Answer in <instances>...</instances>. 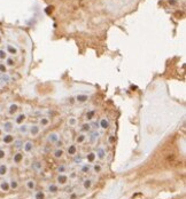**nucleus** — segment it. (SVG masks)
Returning a JSON list of instances; mask_svg holds the SVG:
<instances>
[{"label": "nucleus", "mask_w": 186, "mask_h": 199, "mask_svg": "<svg viewBox=\"0 0 186 199\" xmlns=\"http://www.w3.org/2000/svg\"><path fill=\"white\" fill-rule=\"evenodd\" d=\"M5 64H6L7 68H13V66H15V60L12 56H8L5 60Z\"/></svg>", "instance_id": "28"}, {"label": "nucleus", "mask_w": 186, "mask_h": 199, "mask_svg": "<svg viewBox=\"0 0 186 199\" xmlns=\"http://www.w3.org/2000/svg\"><path fill=\"white\" fill-rule=\"evenodd\" d=\"M86 160H87V164H94L96 160V151H91V152H89L87 156H86Z\"/></svg>", "instance_id": "15"}, {"label": "nucleus", "mask_w": 186, "mask_h": 199, "mask_svg": "<svg viewBox=\"0 0 186 199\" xmlns=\"http://www.w3.org/2000/svg\"><path fill=\"white\" fill-rule=\"evenodd\" d=\"M59 140H60V134L56 133V132H52V133H50L48 136H47V141L50 142V143H52V144L58 143Z\"/></svg>", "instance_id": "5"}, {"label": "nucleus", "mask_w": 186, "mask_h": 199, "mask_svg": "<svg viewBox=\"0 0 186 199\" xmlns=\"http://www.w3.org/2000/svg\"><path fill=\"white\" fill-rule=\"evenodd\" d=\"M47 191L50 193H56L59 191V186L56 183H51L47 186Z\"/></svg>", "instance_id": "22"}, {"label": "nucleus", "mask_w": 186, "mask_h": 199, "mask_svg": "<svg viewBox=\"0 0 186 199\" xmlns=\"http://www.w3.org/2000/svg\"><path fill=\"white\" fill-rule=\"evenodd\" d=\"M96 158L99 159V160H103L105 158H106V150L102 148V147H99L98 150L96 151Z\"/></svg>", "instance_id": "12"}, {"label": "nucleus", "mask_w": 186, "mask_h": 199, "mask_svg": "<svg viewBox=\"0 0 186 199\" xmlns=\"http://www.w3.org/2000/svg\"><path fill=\"white\" fill-rule=\"evenodd\" d=\"M9 190H11L9 181L8 180H1L0 181V191H1V192H8Z\"/></svg>", "instance_id": "9"}, {"label": "nucleus", "mask_w": 186, "mask_h": 199, "mask_svg": "<svg viewBox=\"0 0 186 199\" xmlns=\"http://www.w3.org/2000/svg\"><path fill=\"white\" fill-rule=\"evenodd\" d=\"M87 100H89V95L86 94H77L75 96V101L78 103H85L87 102Z\"/></svg>", "instance_id": "14"}, {"label": "nucleus", "mask_w": 186, "mask_h": 199, "mask_svg": "<svg viewBox=\"0 0 186 199\" xmlns=\"http://www.w3.org/2000/svg\"><path fill=\"white\" fill-rule=\"evenodd\" d=\"M5 51H7V54L8 55H17L19 54V49H17V47L16 46L12 45V44H7L6 45V49Z\"/></svg>", "instance_id": "7"}, {"label": "nucleus", "mask_w": 186, "mask_h": 199, "mask_svg": "<svg viewBox=\"0 0 186 199\" xmlns=\"http://www.w3.org/2000/svg\"><path fill=\"white\" fill-rule=\"evenodd\" d=\"M36 186H37V183H36V181L35 180L26 181V188L28 189V190H30V191L35 190V189H36Z\"/></svg>", "instance_id": "21"}, {"label": "nucleus", "mask_w": 186, "mask_h": 199, "mask_svg": "<svg viewBox=\"0 0 186 199\" xmlns=\"http://www.w3.org/2000/svg\"><path fill=\"white\" fill-rule=\"evenodd\" d=\"M22 149H23V151H24L26 154H30V152L33 151V149H35V144H33L32 141H26V142H23Z\"/></svg>", "instance_id": "3"}, {"label": "nucleus", "mask_w": 186, "mask_h": 199, "mask_svg": "<svg viewBox=\"0 0 186 199\" xmlns=\"http://www.w3.org/2000/svg\"><path fill=\"white\" fill-rule=\"evenodd\" d=\"M91 169H92L96 174H99L102 172V166H101V164H94Z\"/></svg>", "instance_id": "34"}, {"label": "nucleus", "mask_w": 186, "mask_h": 199, "mask_svg": "<svg viewBox=\"0 0 186 199\" xmlns=\"http://www.w3.org/2000/svg\"><path fill=\"white\" fill-rule=\"evenodd\" d=\"M168 2H169V5H171V6L177 5V0H168Z\"/></svg>", "instance_id": "41"}, {"label": "nucleus", "mask_w": 186, "mask_h": 199, "mask_svg": "<svg viewBox=\"0 0 186 199\" xmlns=\"http://www.w3.org/2000/svg\"><path fill=\"white\" fill-rule=\"evenodd\" d=\"M9 171V167L7 164H0V177H5Z\"/></svg>", "instance_id": "13"}, {"label": "nucleus", "mask_w": 186, "mask_h": 199, "mask_svg": "<svg viewBox=\"0 0 186 199\" xmlns=\"http://www.w3.org/2000/svg\"><path fill=\"white\" fill-rule=\"evenodd\" d=\"M68 181H69V177H68V175L67 174H58V176H56V184L58 186H66L67 183H68Z\"/></svg>", "instance_id": "1"}, {"label": "nucleus", "mask_w": 186, "mask_h": 199, "mask_svg": "<svg viewBox=\"0 0 186 199\" xmlns=\"http://www.w3.org/2000/svg\"><path fill=\"white\" fill-rule=\"evenodd\" d=\"M77 122H78V120L76 117H69L68 120H67V125L70 126V127H74V126L77 125Z\"/></svg>", "instance_id": "29"}, {"label": "nucleus", "mask_w": 186, "mask_h": 199, "mask_svg": "<svg viewBox=\"0 0 186 199\" xmlns=\"http://www.w3.org/2000/svg\"><path fill=\"white\" fill-rule=\"evenodd\" d=\"M19 132L20 134L22 135H26L29 133V125H26V124H22V125H20L19 126Z\"/></svg>", "instance_id": "25"}, {"label": "nucleus", "mask_w": 186, "mask_h": 199, "mask_svg": "<svg viewBox=\"0 0 186 199\" xmlns=\"http://www.w3.org/2000/svg\"><path fill=\"white\" fill-rule=\"evenodd\" d=\"M82 161V157L81 156H76V158H75V162H81Z\"/></svg>", "instance_id": "42"}, {"label": "nucleus", "mask_w": 186, "mask_h": 199, "mask_svg": "<svg viewBox=\"0 0 186 199\" xmlns=\"http://www.w3.org/2000/svg\"><path fill=\"white\" fill-rule=\"evenodd\" d=\"M26 119V113H19V115H16L15 117V120H14V124L15 125H22V124H24Z\"/></svg>", "instance_id": "11"}, {"label": "nucleus", "mask_w": 186, "mask_h": 199, "mask_svg": "<svg viewBox=\"0 0 186 199\" xmlns=\"http://www.w3.org/2000/svg\"><path fill=\"white\" fill-rule=\"evenodd\" d=\"M6 156H7L6 150H4V149H0V161L4 160V159L6 158Z\"/></svg>", "instance_id": "39"}, {"label": "nucleus", "mask_w": 186, "mask_h": 199, "mask_svg": "<svg viewBox=\"0 0 186 199\" xmlns=\"http://www.w3.org/2000/svg\"><path fill=\"white\" fill-rule=\"evenodd\" d=\"M69 102L70 103H75L76 101H75V97H69Z\"/></svg>", "instance_id": "44"}, {"label": "nucleus", "mask_w": 186, "mask_h": 199, "mask_svg": "<svg viewBox=\"0 0 186 199\" xmlns=\"http://www.w3.org/2000/svg\"><path fill=\"white\" fill-rule=\"evenodd\" d=\"M19 111V104L17 103H11L7 108V113L8 116H15Z\"/></svg>", "instance_id": "2"}, {"label": "nucleus", "mask_w": 186, "mask_h": 199, "mask_svg": "<svg viewBox=\"0 0 186 199\" xmlns=\"http://www.w3.org/2000/svg\"><path fill=\"white\" fill-rule=\"evenodd\" d=\"M91 165L90 164H84V165H82V167H81V172L84 174H86V173H89L91 171Z\"/></svg>", "instance_id": "35"}, {"label": "nucleus", "mask_w": 186, "mask_h": 199, "mask_svg": "<svg viewBox=\"0 0 186 199\" xmlns=\"http://www.w3.org/2000/svg\"><path fill=\"white\" fill-rule=\"evenodd\" d=\"M2 42V37H1V34H0V44Z\"/></svg>", "instance_id": "47"}, {"label": "nucleus", "mask_w": 186, "mask_h": 199, "mask_svg": "<svg viewBox=\"0 0 186 199\" xmlns=\"http://www.w3.org/2000/svg\"><path fill=\"white\" fill-rule=\"evenodd\" d=\"M91 128H92V124H90L89 121L84 122V124H82V126H81V133H89L91 130Z\"/></svg>", "instance_id": "16"}, {"label": "nucleus", "mask_w": 186, "mask_h": 199, "mask_svg": "<svg viewBox=\"0 0 186 199\" xmlns=\"http://www.w3.org/2000/svg\"><path fill=\"white\" fill-rule=\"evenodd\" d=\"M99 126L102 129H108L109 126H110V122H109V120L107 118H102V119L100 120V122H99Z\"/></svg>", "instance_id": "24"}, {"label": "nucleus", "mask_w": 186, "mask_h": 199, "mask_svg": "<svg viewBox=\"0 0 186 199\" xmlns=\"http://www.w3.org/2000/svg\"><path fill=\"white\" fill-rule=\"evenodd\" d=\"M23 159H24V154H22V152H16V154L13 156V162L15 165L22 164V162H23Z\"/></svg>", "instance_id": "10"}, {"label": "nucleus", "mask_w": 186, "mask_h": 199, "mask_svg": "<svg viewBox=\"0 0 186 199\" xmlns=\"http://www.w3.org/2000/svg\"><path fill=\"white\" fill-rule=\"evenodd\" d=\"M115 137H114V136H110V137H109V142H110V143H113V142H115Z\"/></svg>", "instance_id": "43"}, {"label": "nucleus", "mask_w": 186, "mask_h": 199, "mask_svg": "<svg viewBox=\"0 0 186 199\" xmlns=\"http://www.w3.org/2000/svg\"><path fill=\"white\" fill-rule=\"evenodd\" d=\"M13 144H14V148L17 149V150H20V149H22V145H23V141H22V140H14Z\"/></svg>", "instance_id": "36"}, {"label": "nucleus", "mask_w": 186, "mask_h": 199, "mask_svg": "<svg viewBox=\"0 0 186 199\" xmlns=\"http://www.w3.org/2000/svg\"><path fill=\"white\" fill-rule=\"evenodd\" d=\"M50 122H51V120L47 118V117H43V118H40L39 119V126H40V128L41 127H47L48 125H50Z\"/></svg>", "instance_id": "23"}, {"label": "nucleus", "mask_w": 186, "mask_h": 199, "mask_svg": "<svg viewBox=\"0 0 186 199\" xmlns=\"http://www.w3.org/2000/svg\"><path fill=\"white\" fill-rule=\"evenodd\" d=\"M39 133H40V126L39 125H31L29 126V134L32 137H36L38 136Z\"/></svg>", "instance_id": "6"}, {"label": "nucleus", "mask_w": 186, "mask_h": 199, "mask_svg": "<svg viewBox=\"0 0 186 199\" xmlns=\"http://www.w3.org/2000/svg\"><path fill=\"white\" fill-rule=\"evenodd\" d=\"M8 57V54L5 49H0V61H5Z\"/></svg>", "instance_id": "37"}, {"label": "nucleus", "mask_w": 186, "mask_h": 199, "mask_svg": "<svg viewBox=\"0 0 186 199\" xmlns=\"http://www.w3.org/2000/svg\"><path fill=\"white\" fill-rule=\"evenodd\" d=\"M82 186H83L84 190H90L92 186H93V180L92 179H85L83 181V183H82Z\"/></svg>", "instance_id": "17"}, {"label": "nucleus", "mask_w": 186, "mask_h": 199, "mask_svg": "<svg viewBox=\"0 0 186 199\" xmlns=\"http://www.w3.org/2000/svg\"><path fill=\"white\" fill-rule=\"evenodd\" d=\"M32 168L36 171V172H40L41 169H43V162H40V161L36 160L32 162Z\"/></svg>", "instance_id": "26"}, {"label": "nucleus", "mask_w": 186, "mask_h": 199, "mask_svg": "<svg viewBox=\"0 0 186 199\" xmlns=\"http://www.w3.org/2000/svg\"><path fill=\"white\" fill-rule=\"evenodd\" d=\"M86 139H87V135L85 133H79L76 137V144H83L86 141Z\"/></svg>", "instance_id": "20"}, {"label": "nucleus", "mask_w": 186, "mask_h": 199, "mask_svg": "<svg viewBox=\"0 0 186 199\" xmlns=\"http://www.w3.org/2000/svg\"><path fill=\"white\" fill-rule=\"evenodd\" d=\"M0 80H1L2 83H11L12 78H11V76L6 72V73H1V75H0Z\"/></svg>", "instance_id": "27"}, {"label": "nucleus", "mask_w": 186, "mask_h": 199, "mask_svg": "<svg viewBox=\"0 0 186 199\" xmlns=\"http://www.w3.org/2000/svg\"><path fill=\"white\" fill-rule=\"evenodd\" d=\"M76 197H77L76 195H71V196H70V199H76Z\"/></svg>", "instance_id": "45"}, {"label": "nucleus", "mask_w": 186, "mask_h": 199, "mask_svg": "<svg viewBox=\"0 0 186 199\" xmlns=\"http://www.w3.org/2000/svg\"><path fill=\"white\" fill-rule=\"evenodd\" d=\"M63 154H64V151H63V149H61V148L55 149V150L53 151V157H54L55 159H61V158L63 157Z\"/></svg>", "instance_id": "18"}, {"label": "nucleus", "mask_w": 186, "mask_h": 199, "mask_svg": "<svg viewBox=\"0 0 186 199\" xmlns=\"http://www.w3.org/2000/svg\"><path fill=\"white\" fill-rule=\"evenodd\" d=\"M94 116H96V110H90V111H87L86 112V115H85V119L86 120H92L93 118H94Z\"/></svg>", "instance_id": "31"}, {"label": "nucleus", "mask_w": 186, "mask_h": 199, "mask_svg": "<svg viewBox=\"0 0 186 199\" xmlns=\"http://www.w3.org/2000/svg\"><path fill=\"white\" fill-rule=\"evenodd\" d=\"M45 192L44 191H41V190H39V191H36V192L33 193V198L35 199H45Z\"/></svg>", "instance_id": "33"}, {"label": "nucleus", "mask_w": 186, "mask_h": 199, "mask_svg": "<svg viewBox=\"0 0 186 199\" xmlns=\"http://www.w3.org/2000/svg\"><path fill=\"white\" fill-rule=\"evenodd\" d=\"M14 126H15L14 121L7 120V121H5L4 122V125H2V130H4L5 133H12L14 129Z\"/></svg>", "instance_id": "4"}, {"label": "nucleus", "mask_w": 186, "mask_h": 199, "mask_svg": "<svg viewBox=\"0 0 186 199\" xmlns=\"http://www.w3.org/2000/svg\"><path fill=\"white\" fill-rule=\"evenodd\" d=\"M14 140H15V137L12 133H6L2 136V143H5V144H13Z\"/></svg>", "instance_id": "8"}, {"label": "nucleus", "mask_w": 186, "mask_h": 199, "mask_svg": "<svg viewBox=\"0 0 186 199\" xmlns=\"http://www.w3.org/2000/svg\"><path fill=\"white\" fill-rule=\"evenodd\" d=\"M67 154L69 156H76L77 154V145L76 144H70L67 149Z\"/></svg>", "instance_id": "19"}, {"label": "nucleus", "mask_w": 186, "mask_h": 199, "mask_svg": "<svg viewBox=\"0 0 186 199\" xmlns=\"http://www.w3.org/2000/svg\"><path fill=\"white\" fill-rule=\"evenodd\" d=\"M7 68L5 63H0V73H6L7 72Z\"/></svg>", "instance_id": "40"}, {"label": "nucleus", "mask_w": 186, "mask_h": 199, "mask_svg": "<svg viewBox=\"0 0 186 199\" xmlns=\"http://www.w3.org/2000/svg\"><path fill=\"white\" fill-rule=\"evenodd\" d=\"M66 171H67V167L64 166V165H60V166L56 168V172H58L59 174L66 173Z\"/></svg>", "instance_id": "38"}, {"label": "nucleus", "mask_w": 186, "mask_h": 199, "mask_svg": "<svg viewBox=\"0 0 186 199\" xmlns=\"http://www.w3.org/2000/svg\"><path fill=\"white\" fill-rule=\"evenodd\" d=\"M2 132H4V130H2V128L0 127V136H2Z\"/></svg>", "instance_id": "46"}, {"label": "nucleus", "mask_w": 186, "mask_h": 199, "mask_svg": "<svg viewBox=\"0 0 186 199\" xmlns=\"http://www.w3.org/2000/svg\"><path fill=\"white\" fill-rule=\"evenodd\" d=\"M9 186H11V190H16V189H19V186H20L19 181L15 180V179L11 180L9 181Z\"/></svg>", "instance_id": "30"}, {"label": "nucleus", "mask_w": 186, "mask_h": 199, "mask_svg": "<svg viewBox=\"0 0 186 199\" xmlns=\"http://www.w3.org/2000/svg\"><path fill=\"white\" fill-rule=\"evenodd\" d=\"M99 136H100L99 132H93V133L91 134V136H89V140H90L91 143H96V141L99 139Z\"/></svg>", "instance_id": "32"}]
</instances>
